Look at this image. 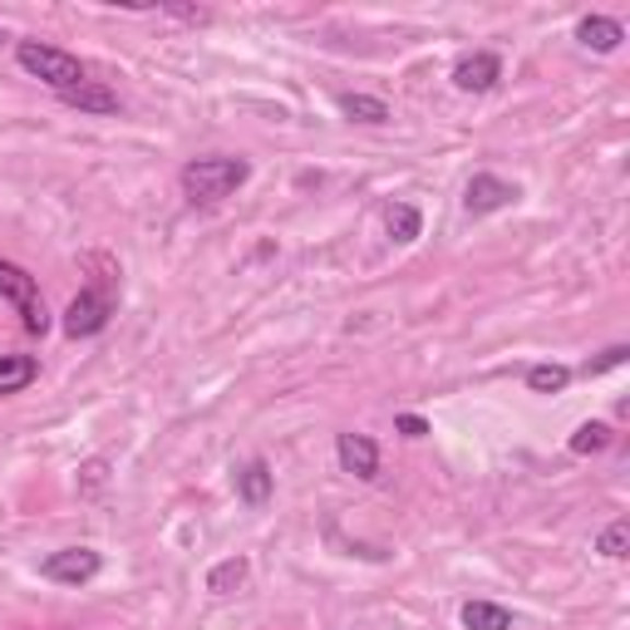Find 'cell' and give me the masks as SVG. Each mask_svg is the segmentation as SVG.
Listing matches in <instances>:
<instances>
[{
	"label": "cell",
	"mask_w": 630,
	"mask_h": 630,
	"mask_svg": "<svg viewBox=\"0 0 630 630\" xmlns=\"http://www.w3.org/2000/svg\"><path fill=\"white\" fill-rule=\"evenodd\" d=\"M246 177H252V163H246V158L212 153V158H192V163H183L177 183H183V197L192 207H212V202H222V197H232Z\"/></svg>",
	"instance_id": "cell-1"
},
{
	"label": "cell",
	"mask_w": 630,
	"mask_h": 630,
	"mask_svg": "<svg viewBox=\"0 0 630 630\" xmlns=\"http://www.w3.org/2000/svg\"><path fill=\"white\" fill-rule=\"evenodd\" d=\"M15 59H20V69H25V74H35L39 84H49L55 94H69V89L84 84V65H79L69 49L45 45V39H20Z\"/></svg>",
	"instance_id": "cell-2"
},
{
	"label": "cell",
	"mask_w": 630,
	"mask_h": 630,
	"mask_svg": "<svg viewBox=\"0 0 630 630\" xmlns=\"http://www.w3.org/2000/svg\"><path fill=\"white\" fill-rule=\"evenodd\" d=\"M0 295L20 311V325L30 335H45L49 330V311H45V295H39V281L15 261H0Z\"/></svg>",
	"instance_id": "cell-3"
},
{
	"label": "cell",
	"mask_w": 630,
	"mask_h": 630,
	"mask_svg": "<svg viewBox=\"0 0 630 630\" xmlns=\"http://www.w3.org/2000/svg\"><path fill=\"white\" fill-rule=\"evenodd\" d=\"M98 571H104V557H98L94 547H65V551H49V557L39 561V576L59 581V586H84V581H94Z\"/></svg>",
	"instance_id": "cell-4"
},
{
	"label": "cell",
	"mask_w": 630,
	"mask_h": 630,
	"mask_svg": "<svg viewBox=\"0 0 630 630\" xmlns=\"http://www.w3.org/2000/svg\"><path fill=\"white\" fill-rule=\"evenodd\" d=\"M108 315H114V295H104V291H79L74 301H69V311H65V335H69V340L98 335V330L108 325Z\"/></svg>",
	"instance_id": "cell-5"
},
{
	"label": "cell",
	"mask_w": 630,
	"mask_h": 630,
	"mask_svg": "<svg viewBox=\"0 0 630 630\" xmlns=\"http://www.w3.org/2000/svg\"><path fill=\"white\" fill-rule=\"evenodd\" d=\"M498 79H502V59L492 55V49H472V55H463L458 65H453V84H458L463 94H488Z\"/></svg>",
	"instance_id": "cell-6"
},
{
	"label": "cell",
	"mask_w": 630,
	"mask_h": 630,
	"mask_svg": "<svg viewBox=\"0 0 630 630\" xmlns=\"http://www.w3.org/2000/svg\"><path fill=\"white\" fill-rule=\"evenodd\" d=\"M335 458H340V468L354 472L360 482L380 478V443L364 439V433H340V439H335Z\"/></svg>",
	"instance_id": "cell-7"
},
{
	"label": "cell",
	"mask_w": 630,
	"mask_h": 630,
	"mask_svg": "<svg viewBox=\"0 0 630 630\" xmlns=\"http://www.w3.org/2000/svg\"><path fill=\"white\" fill-rule=\"evenodd\" d=\"M512 202H517V187L502 183V177H492V173H478V177L468 183V192H463V207H468L472 217L502 212V207H512Z\"/></svg>",
	"instance_id": "cell-8"
},
{
	"label": "cell",
	"mask_w": 630,
	"mask_h": 630,
	"mask_svg": "<svg viewBox=\"0 0 630 630\" xmlns=\"http://www.w3.org/2000/svg\"><path fill=\"white\" fill-rule=\"evenodd\" d=\"M576 39L586 49H596V55H610V49L626 39V30H620V20H606V15H586L576 25Z\"/></svg>",
	"instance_id": "cell-9"
},
{
	"label": "cell",
	"mask_w": 630,
	"mask_h": 630,
	"mask_svg": "<svg viewBox=\"0 0 630 630\" xmlns=\"http://www.w3.org/2000/svg\"><path fill=\"white\" fill-rule=\"evenodd\" d=\"M69 108H79V114H118V94L104 84H94V79H84L79 89H69V94H59Z\"/></svg>",
	"instance_id": "cell-10"
},
{
	"label": "cell",
	"mask_w": 630,
	"mask_h": 630,
	"mask_svg": "<svg viewBox=\"0 0 630 630\" xmlns=\"http://www.w3.org/2000/svg\"><path fill=\"white\" fill-rule=\"evenodd\" d=\"M271 482H276V478H271V468H266L261 458H252L242 472H236V492H242L246 508H261V502L271 498Z\"/></svg>",
	"instance_id": "cell-11"
},
{
	"label": "cell",
	"mask_w": 630,
	"mask_h": 630,
	"mask_svg": "<svg viewBox=\"0 0 630 630\" xmlns=\"http://www.w3.org/2000/svg\"><path fill=\"white\" fill-rule=\"evenodd\" d=\"M463 626L468 630H512V610L498 600H468L463 606Z\"/></svg>",
	"instance_id": "cell-12"
},
{
	"label": "cell",
	"mask_w": 630,
	"mask_h": 630,
	"mask_svg": "<svg viewBox=\"0 0 630 630\" xmlns=\"http://www.w3.org/2000/svg\"><path fill=\"white\" fill-rule=\"evenodd\" d=\"M35 354H0V394H20L25 384H35Z\"/></svg>",
	"instance_id": "cell-13"
},
{
	"label": "cell",
	"mask_w": 630,
	"mask_h": 630,
	"mask_svg": "<svg viewBox=\"0 0 630 630\" xmlns=\"http://www.w3.org/2000/svg\"><path fill=\"white\" fill-rule=\"evenodd\" d=\"M335 104H340V114H350L354 124H389V104L374 94H340Z\"/></svg>",
	"instance_id": "cell-14"
},
{
	"label": "cell",
	"mask_w": 630,
	"mask_h": 630,
	"mask_svg": "<svg viewBox=\"0 0 630 630\" xmlns=\"http://www.w3.org/2000/svg\"><path fill=\"white\" fill-rule=\"evenodd\" d=\"M246 557H226L222 567H212V576H207V591L212 596H232V591H242L246 586Z\"/></svg>",
	"instance_id": "cell-15"
},
{
	"label": "cell",
	"mask_w": 630,
	"mask_h": 630,
	"mask_svg": "<svg viewBox=\"0 0 630 630\" xmlns=\"http://www.w3.org/2000/svg\"><path fill=\"white\" fill-rule=\"evenodd\" d=\"M384 226H389V236H394V242H413V236L423 232V217H419V207H409V202H394L389 212H384Z\"/></svg>",
	"instance_id": "cell-16"
},
{
	"label": "cell",
	"mask_w": 630,
	"mask_h": 630,
	"mask_svg": "<svg viewBox=\"0 0 630 630\" xmlns=\"http://www.w3.org/2000/svg\"><path fill=\"white\" fill-rule=\"evenodd\" d=\"M567 384H571L567 364H532V370H527V389L532 394H561Z\"/></svg>",
	"instance_id": "cell-17"
},
{
	"label": "cell",
	"mask_w": 630,
	"mask_h": 630,
	"mask_svg": "<svg viewBox=\"0 0 630 630\" xmlns=\"http://www.w3.org/2000/svg\"><path fill=\"white\" fill-rule=\"evenodd\" d=\"M596 551H600V557H610V561L630 557V522H626V517L610 522V527L596 537Z\"/></svg>",
	"instance_id": "cell-18"
},
{
	"label": "cell",
	"mask_w": 630,
	"mask_h": 630,
	"mask_svg": "<svg viewBox=\"0 0 630 630\" xmlns=\"http://www.w3.org/2000/svg\"><path fill=\"white\" fill-rule=\"evenodd\" d=\"M600 448H610L606 423H581V429L571 433V453H600Z\"/></svg>",
	"instance_id": "cell-19"
},
{
	"label": "cell",
	"mask_w": 630,
	"mask_h": 630,
	"mask_svg": "<svg viewBox=\"0 0 630 630\" xmlns=\"http://www.w3.org/2000/svg\"><path fill=\"white\" fill-rule=\"evenodd\" d=\"M626 354H630V350H626V345H610V350H606V354H600V360H596V364H591V374H606V370H616V364H626Z\"/></svg>",
	"instance_id": "cell-20"
},
{
	"label": "cell",
	"mask_w": 630,
	"mask_h": 630,
	"mask_svg": "<svg viewBox=\"0 0 630 630\" xmlns=\"http://www.w3.org/2000/svg\"><path fill=\"white\" fill-rule=\"evenodd\" d=\"M163 10L177 20H187V25H207V20H212V10H197V5H163Z\"/></svg>",
	"instance_id": "cell-21"
},
{
	"label": "cell",
	"mask_w": 630,
	"mask_h": 630,
	"mask_svg": "<svg viewBox=\"0 0 630 630\" xmlns=\"http://www.w3.org/2000/svg\"><path fill=\"white\" fill-rule=\"evenodd\" d=\"M399 433H404V439H423V433H429V423H423L419 413H399Z\"/></svg>",
	"instance_id": "cell-22"
},
{
	"label": "cell",
	"mask_w": 630,
	"mask_h": 630,
	"mask_svg": "<svg viewBox=\"0 0 630 630\" xmlns=\"http://www.w3.org/2000/svg\"><path fill=\"white\" fill-rule=\"evenodd\" d=\"M0 39H5V35H0Z\"/></svg>",
	"instance_id": "cell-23"
}]
</instances>
